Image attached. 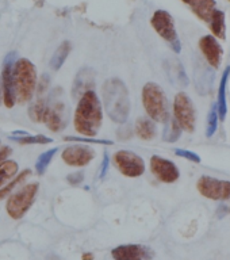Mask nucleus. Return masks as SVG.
I'll list each match as a JSON object with an SVG mask.
<instances>
[{
	"label": "nucleus",
	"instance_id": "obj_2",
	"mask_svg": "<svg viewBox=\"0 0 230 260\" xmlns=\"http://www.w3.org/2000/svg\"><path fill=\"white\" fill-rule=\"evenodd\" d=\"M105 110L115 123H125L130 114V98L127 87L121 79L110 77L102 88Z\"/></svg>",
	"mask_w": 230,
	"mask_h": 260
},
{
	"label": "nucleus",
	"instance_id": "obj_7",
	"mask_svg": "<svg viewBox=\"0 0 230 260\" xmlns=\"http://www.w3.org/2000/svg\"><path fill=\"white\" fill-rule=\"evenodd\" d=\"M150 24H152V27L156 30L158 36L170 44L171 49L176 54L182 52V45H180V41L178 38V32H176V27H175V20L170 12L166 11V10L154 11L152 19H150Z\"/></svg>",
	"mask_w": 230,
	"mask_h": 260
},
{
	"label": "nucleus",
	"instance_id": "obj_26",
	"mask_svg": "<svg viewBox=\"0 0 230 260\" xmlns=\"http://www.w3.org/2000/svg\"><path fill=\"white\" fill-rule=\"evenodd\" d=\"M12 141L18 142V144H22V145H27V144H49L52 142V138L46 137V136H42V134H37V136H30V134H23V136H19V137H8Z\"/></svg>",
	"mask_w": 230,
	"mask_h": 260
},
{
	"label": "nucleus",
	"instance_id": "obj_8",
	"mask_svg": "<svg viewBox=\"0 0 230 260\" xmlns=\"http://www.w3.org/2000/svg\"><path fill=\"white\" fill-rule=\"evenodd\" d=\"M174 118L183 130L192 133L196 125V113L192 101L186 92H179L174 101Z\"/></svg>",
	"mask_w": 230,
	"mask_h": 260
},
{
	"label": "nucleus",
	"instance_id": "obj_14",
	"mask_svg": "<svg viewBox=\"0 0 230 260\" xmlns=\"http://www.w3.org/2000/svg\"><path fill=\"white\" fill-rule=\"evenodd\" d=\"M111 255L117 260H142L154 257V252L141 244H126L114 248Z\"/></svg>",
	"mask_w": 230,
	"mask_h": 260
},
{
	"label": "nucleus",
	"instance_id": "obj_10",
	"mask_svg": "<svg viewBox=\"0 0 230 260\" xmlns=\"http://www.w3.org/2000/svg\"><path fill=\"white\" fill-rule=\"evenodd\" d=\"M114 162L126 178H138L145 172V162L132 150H118L114 154Z\"/></svg>",
	"mask_w": 230,
	"mask_h": 260
},
{
	"label": "nucleus",
	"instance_id": "obj_36",
	"mask_svg": "<svg viewBox=\"0 0 230 260\" xmlns=\"http://www.w3.org/2000/svg\"><path fill=\"white\" fill-rule=\"evenodd\" d=\"M229 2H230V0H229Z\"/></svg>",
	"mask_w": 230,
	"mask_h": 260
},
{
	"label": "nucleus",
	"instance_id": "obj_4",
	"mask_svg": "<svg viewBox=\"0 0 230 260\" xmlns=\"http://www.w3.org/2000/svg\"><path fill=\"white\" fill-rule=\"evenodd\" d=\"M142 105L152 121L166 123L170 119V107L166 92L157 83H146L142 88Z\"/></svg>",
	"mask_w": 230,
	"mask_h": 260
},
{
	"label": "nucleus",
	"instance_id": "obj_21",
	"mask_svg": "<svg viewBox=\"0 0 230 260\" xmlns=\"http://www.w3.org/2000/svg\"><path fill=\"white\" fill-rule=\"evenodd\" d=\"M210 28L213 31V36L219 40H225L226 26H225V14L222 11H219V10L213 11L210 18Z\"/></svg>",
	"mask_w": 230,
	"mask_h": 260
},
{
	"label": "nucleus",
	"instance_id": "obj_12",
	"mask_svg": "<svg viewBox=\"0 0 230 260\" xmlns=\"http://www.w3.org/2000/svg\"><path fill=\"white\" fill-rule=\"evenodd\" d=\"M150 171L162 183H175L180 178V172L175 162L160 156L150 157Z\"/></svg>",
	"mask_w": 230,
	"mask_h": 260
},
{
	"label": "nucleus",
	"instance_id": "obj_3",
	"mask_svg": "<svg viewBox=\"0 0 230 260\" xmlns=\"http://www.w3.org/2000/svg\"><path fill=\"white\" fill-rule=\"evenodd\" d=\"M14 91L18 103L23 105L30 102L37 88V69L27 58H19L15 61L12 69Z\"/></svg>",
	"mask_w": 230,
	"mask_h": 260
},
{
	"label": "nucleus",
	"instance_id": "obj_15",
	"mask_svg": "<svg viewBox=\"0 0 230 260\" xmlns=\"http://www.w3.org/2000/svg\"><path fill=\"white\" fill-rule=\"evenodd\" d=\"M95 77H96V72L91 67H83L77 72L76 77L73 80L72 89H71L72 99L77 101L87 91H91V89L95 88Z\"/></svg>",
	"mask_w": 230,
	"mask_h": 260
},
{
	"label": "nucleus",
	"instance_id": "obj_33",
	"mask_svg": "<svg viewBox=\"0 0 230 260\" xmlns=\"http://www.w3.org/2000/svg\"><path fill=\"white\" fill-rule=\"evenodd\" d=\"M3 102V85H2V77H0V105Z\"/></svg>",
	"mask_w": 230,
	"mask_h": 260
},
{
	"label": "nucleus",
	"instance_id": "obj_16",
	"mask_svg": "<svg viewBox=\"0 0 230 260\" xmlns=\"http://www.w3.org/2000/svg\"><path fill=\"white\" fill-rule=\"evenodd\" d=\"M199 49L207 60L209 65L213 68H218L223 56V49L214 36H205L199 40Z\"/></svg>",
	"mask_w": 230,
	"mask_h": 260
},
{
	"label": "nucleus",
	"instance_id": "obj_18",
	"mask_svg": "<svg viewBox=\"0 0 230 260\" xmlns=\"http://www.w3.org/2000/svg\"><path fill=\"white\" fill-rule=\"evenodd\" d=\"M190 7L199 19L210 22L211 14L215 10V0H194Z\"/></svg>",
	"mask_w": 230,
	"mask_h": 260
},
{
	"label": "nucleus",
	"instance_id": "obj_30",
	"mask_svg": "<svg viewBox=\"0 0 230 260\" xmlns=\"http://www.w3.org/2000/svg\"><path fill=\"white\" fill-rule=\"evenodd\" d=\"M83 180H84V172H75V174H71L68 178H67V182H68L69 184H72V186L80 184Z\"/></svg>",
	"mask_w": 230,
	"mask_h": 260
},
{
	"label": "nucleus",
	"instance_id": "obj_22",
	"mask_svg": "<svg viewBox=\"0 0 230 260\" xmlns=\"http://www.w3.org/2000/svg\"><path fill=\"white\" fill-rule=\"evenodd\" d=\"M18 162L14 160H3L0 161V187L4 186L8 180H11L12 178H15L18 174Z\"/></svg>",
	"mask_w": 230,
	"mask_h": 260
},
{
	"label": "nucleus",
	"instance_id": "obj_9",
	"mask_svg": "<svg viewBox=\"0 0 230 260\" xmlns=\"http://www.w3.org/2000/svg\"><path fill=\"white\" fill-rule=\"evenodd\" d=\"M199 194L213 201L230 199V180H219L211 176H201L196 183Z\"/></svg>",
	"mask_w": 230,
	"mask_h": 260
},
{
	"label": "nucleus",
	"instance_id": "obj_6",
	"mask_svg": "<svg viewBox=\"0 0 230 260\" xmlns=\"http://www.w3.org/2000/svg\"><path fill=\"white\" fill-rule=\"evenodd\" d=\"M38 188H40L38 183H30V184L22 187L18 192L11 195L6 205L7 214L12 219L23 218L24 214L30 210V207L36 201Z\"/></svg>",
	"mask_w": 230,
	"mask_h": 260
},
{
	"label": "nucleus",
	"instance_id": "obj_11",
	"mask_svg": "<svg viewBox=\"0 0 230 260\" xmlns=\"http://www.w3.org/2000/svg\"><path fill=\"white\" fill-rule=\"evenodd\" d=\"M16 52H10L3 60V71H2V85H3V102L7 109H12L16 103L15 91H14V79L12 69L15 64Z\"/></svg>",
	"mask_w": 230,
	"mask_h": 260
},
{
	"label": "nucleus",
	"instance_id": "obj_1",
	"mask_svg": "<svg viewBox=\"0 0 230 260\" xmlns=\"http://www.w3.org/2000/svg\"><path fill=\"white\" fill-rule=\"evenodd\" d=\"M103 122V110L99 98L93 89L87 91L79 99L75 110V129L84 137H95Z\"/></svg>",
	"mask_w": 230,
	"mask_h": 260
},
{
	"label": "nucleus",
	"instance_id": "obj_20",
	"mask_svg": "<svg viewBox=\"0 0 230 260\" xmlns=\"http://www.w3.org/2000/svg\"><path fill=\"white\" fill-rule=\"evenodd\" d=\"M72 50V44L69 41H64L62 44L56 49V52L50 58V68L53 71H58V69L64 65V62L68 58L69 53Z\"/></svg>",
	"mask_w": 230,
	"mask_h": 260
},
{
	"label": "nucleus",
	"instance_id": "obj_17",
	"mask_svg": "<svg viewBox=\"0 0 230 260\" xmlns=\"http://www.w3.org/2000/svg\"><path fill=\"white\" fill-rule=\"evenodd\" d=\"M230 76V65L225 68L223 75L219 81V88H218V98H217V111H218V118L219 121H225L226 119L227 114V105H226V84Z\"/></svg>",
	"mask_w": 230,
	"mask_h": 260
},
{
	"label": "nucleus",
	"instance_id": "obj_19",
	"mask_svg": "<svg viewBox=\"0 0 230 260\" xmlns=\"http://www.w3.org/2000/svg\"><path fill=\"white\" fill-rule=\"evenodd\" d=\"M134 130H136V134L138 137L145 140V141L153 140L156 137V126L149 118H138L136 126H134Z\"/></svg>",
	"mask_w": 230,
	"mask_h": 260
},
{
	"label": "nucleus",
	"instance_id": "obj_13",
	"mask_svg": "<svg viewBox=\"0 0 230 260\" xmlns=\"http://www.w3.org/2000/svg\"><path fill=\"white\" fill-rule=\"evenodd\" d=\"M61 157L71 167H84L93 160L95 150L88 145H71L65 148Z\"/></svg>",
	"mask_w": 230,
	"mask_h": 260
},
{
	"label": "nucleus",
	"instance_id": "obj_23",
	"mask_svg": "<svg viewBox=\"0 0 230 260\" xmlns=\"http://www.w3.org/2000/svg\"><path fill=\"white\" fill-rule=\"evenodd\" d=\"M182 136V127L175 118H170L166 122V129L162 133V140L166 142H176Z\"/></svg>",
	"mask_w": 230,
	"mask_h": 260
},
{
	"label": "nucleus",
	"instance_id": "obj_5",
	"mask_svg": "<svg viewBox=\"0 0 230 260\" xmlns=\"http://www.w3.org/2000/svg\"><path fill=\"white\" fill-rule=\"evenodd\" d=\"M60 92L61 88L58 87L50 95H48L44 115H42V122L46 123L49 129L54 133L62 132L68 125V110L64 102L58 98Z\"/></svg>",
	"mask_w": 230,
	"mask_h": 260
},
{
	"label": "nucleus",
	"instance_id": "obj_27",
	"mask_svg": "<svg viewBox=\"0 0 230 260\" xmlns=\"http://www.w3.org/2000/svg\"><path fill=\"white\" fill-rule=\"evenodd\" d=\"M218 111H217V105H213L210 113L207 115V126H206V137H213L214 133L218 129Z\"/></svg>",
	"mask_w": 230,
	"mask_h": 260
},
{
	"label": "nucleus",
	"instance_id": "obj_29",
	"mask_svg": "<svg viewBox=\"0 0 230 260\" xmlns=\"http://www.w3.org/2000/svg\"><path fill=\"white\" fill-rule=\"evenodd\" d=\"M65 141H75V142H92V144H102V145H114L113 141H110V140H96V138L93 137H88V138H81V137H65Z\"/></svg>",
	"mask_w": 230,
	"mask_h": 260
},
{
	"label": "nucleus",
	"instance_id": "obj_25",
	"mask_svg": "<svg viewBox=\"0 0 230 260\" xmlns=\"http://www.w3.org/2000/svg\"><path fill=\"white\" fill-rule=\"evenodd\" d=\"M31 175V170H24L23 172L20 175H16L15 178H14V180L12 182H10L6 187H3V188H0V201L2 199H4L6 197H8V195L11 194L12 190L15 188L16 186H19V184H22V183L26 180V179L28 178Z\"/></svg>",
	"mask_w": 230,
	"mask_h": 260
},
{
	"label": "nucleus",
	"instance_id": "obj_31",
	"mask_svg": "<svg viewBox=\"0 0 230 260\" xmlns=\"http://www.w3.org/2000/svg\"><path fill=\"white\" fill-rule=\"evenodd\" d=\"M109 164H110L109 154L105 153V154H103V161H102L101 172H99V176H101V178H105L106 172H107V170H109Z\"/></svg>",
	"mask_w": 230,
	"mask_h": 260
},
{
	"label": "nucleus",
	"instance_id": "obj_28",
	"mask_svg": "<svg viewBox=\"0 0 230 260\" xmlns=\"http://www.w3.org/2000/svg\"><path fill=\"white\" fill-rule=\"evenodd\" d=\"M175 154L179 156V157L186 158V160H188V161L195 162V164H199V162L202 161V158L199 157V154L192 152V150L180 149V148H178V149H175Z\"/></svg>",
	"mask_w": 230,
	"mask_h": 260
},
{
	"label": "nucleus",
	"instance_id": "obj_24",
	"mask_svg": "<svg viewBox=\"0 0 230 260\" xmlns=\"http://www.w3.org/2000/svg\"><path fill=\"white\" fill-rule=\"evenodd\" d=\"M58 152V148H52V149L46 150L44 153H41L38 156L36 161V172L38 175H44L46 171H48V167L49 164L52 162L53 157H54V154Z\"/></svg>",
	"mask_w": 230,
	"mask_h": 260
},
{
	"label": "nucleus",
	"instance_id": "obj_35",
	"mask_svg": "<svg viewBox=\"0 0 230 260\" xmlns=\"http://www.w3.org/2000/svg\"><path fill=\"white\" fill-rule=\"evenodd\" d=\"M182 2H184V3L188 4V6H190V4L192 3V2H194V0H182Z\"/></svg>",
	"mask_w": 230,
	"mask_h": 260
},
{
	"label": "nucleus",
	"instance_id": "obj_34",
	"mask_svg": "<svg viewBox=\"0 0 230 260\" xmlns=\"http://www.w3.org/2000/svg\"><path fill=\"white\" fill-rule=\"evenodd\" d=\"M83 259H93V255H91V253H85V255H83Z\"/></svg>",
	"mask_w": 230,
	"mask_h": 260
},
{
	"label": "nucleus",
	"instance_id": "obj_32",
	"mask_svg": "<svg viewBox=\"0 0 230 260\" xmlns=\"http://www.w3.org/2000/svg\"><path fill=\"white\" fill-rule=\"evenodd\" d=\"M12 153V149L10 146H3L2 149H0V161H3L6 158Z\"/></svg>",
	"mask_w": 230,
	"mask_h": 260
}]
</instances>
